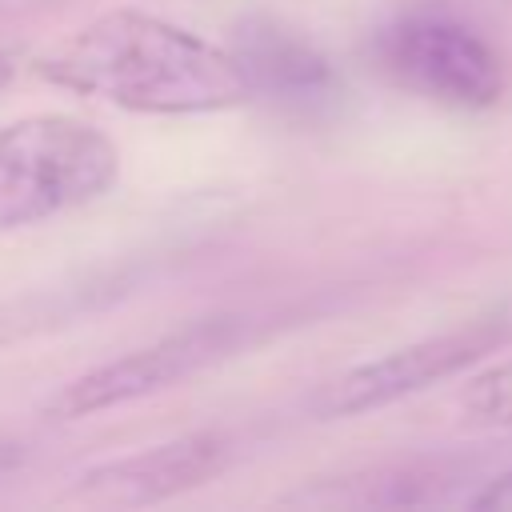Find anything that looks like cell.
Masks as SVG:
<instances>
[{
    "label": "cell",
    "instance_id": "6da1fadb",
    "mask_svg": "<svg viewBox=\"0 0 512 512\" xmlns=\"http://www.w3.org/2000/svg\"><path fill=\"white\" fill-rule=\"evenodd\" d=\"M64 92L144 116H204L252 100L236 56L184 24L140 8H112L32 60Z\"/></svg>",
    "mask_w": 512,
    "mask_h": 512
},
{
    "label": "cell",
    "instance_id": "7a4b0ae2",
    "mask_svg": "<svg viewBox=\"0 0 512 512\" xmlns=\"http://www.w3.org/2000/svg\"><path fill=\"white\" fill-rule=\"evenodd\" d=\"M120 180L116 144L88 120L36 112L0 128V232L76 212Z\"/></svg>",
    "mask_w": 512,
    "mask_h": 512
},
{
    "label": "cell",
    "instance_id": "3957f363",
    "mask_svg": "<svg viewBox=\"0 0 512 512\" xmlns=\"http://www.w3.org/2000/svg\"><path fill=\"white\" fill-rule=\"evenodd\" d=\"M372 52L392 84L456 112H488L508 88L500 52L448 12L396 16L376 32Z\"/></svg>",
    "mask_w": 512,
    "mask_h": 512
},
{
    "label": "cell",
    "instance_id": "277c9868",
    "mask_svg": "<svg viewBox=\"0 0 512 512\" xmlns=\"http://www.w3.org/2000/svg\"><path fill=\"white\" fill-rule=\"evenodd\" d=\"M244 340V320L240 316H208L196 324H184L144 348H132L116 360H104L68 384L52 392L44 412L52 420H84L120 404H136L144 396H156L164 388H176L180 380L196 376L200 368L232 356Z\"/></svg>",
    "mask_w": 512,
    "mask_h": 512
},
{
    "label": "cell",
    "instance_id": "5b68a950",
    "mask_svg": "<svg viewBox=\"0 0 512 512\" xmlns=\"http://www.w3.org/2000/svg\"><path fill=\"white\" fill-rule=\"evenodd\" d=\"M504 336H508L504 316H480L452 332H436L416 344L392 348V352L364 360V364L348 368L344 376L328 380L316 392V412L328 420H340V416H364V412L388 408L404 396H416V392L472 368L496 344H504Z\"/></svg>",
    "mask_w": 512,
    "mask_h": 512
},
{
    "label": "cell",
    "instance_id": "8992f818",
    "mask_svg": "<svg viewBox=\"0 0 512 512\" xmlns=\"http://www.w3.org/2000/svg\"><path fill=\"white\" fill-rule=\"evenodd\" d=\"M228 456H232V440L224 432H188L152 444L144 452L84 468L64 496L76 504H104V508L156 504L176 492L200 488L228 464Z\"/></svg>",
    "mask_w": 512,
    "mask_h": 512
},
{
    "label": "cell",
    "instance_id": "52a82bcc",
    "mask_svg": "<svg viewBox=\"0 0 512 512\" xmlns=\"http://www.w3.org/2000/svg\"><path fill=\"white\" fill-rule=\"evenodd\" d=\"M252 88V96L272 100L292 112H328L344 84L336 64L296 28L272 16H244L232 28L228 48Z\"/></svg>",
    "mask_w": 512,
    "mask_h": 512
},
{
    "label": "cell",
    "instance_id": "ba28073f",
    "mask_svg": "<svg viewBox=\"0 0 512 512\" xmlns=\"http://www.w3.org/2000/svg\"><path fill=\"white\" fill-rule=\"evenodd\" d=\"M460 408H464V416H468L472 424L508 428V424H512V360L476 372V376L464 384Z\"/></svg>",
    "mask_w": 512,
    "mask_h": 512
},
{
    "label": "cell",
    "instance_id": "9c48e42d",
    "mask_svg": "<svg viewBox=\"0 0 512 512\" xmlns=\"http://www.w3.org/2000/svg\"><path fill=\"white\" fill-rule=\"evenodd\" d=\"M472 508L476 512H512V472L496 476L492 484H484L476 496H472Z\"/></svg>",
    "mask_w": 512,
    "mask_h": 512
},
{
    "label": "cell",
    "instance_id": "30bf717a",
    "mask_svg": "<svg viewBox=\"0 0 512 512\" xmlns=\"http://www.w3.org/2000/svg\"><path fill=\"white\" fill-rule=\"evenodd\" d=\"M20 464H24V444H20V440L0 436V476H12Z\"/></svg>",
    "mask_w": 512,
    "mask_h": 512
},
{
    "label": "cell",
    "instance_id": "8fae6325",
    "mask_svg": "<svg viewBox=\"0 0 512 512\" xmlns=\"http://www.w3.org/2000/svg\"><path fill=\"white\" fill-rule=\"evenodd\" d=\"M8 80H12V56H4V52H0V88H4Z\"/></svg>",
    "mask_w": 512,
    "mask_h": 512
}]
</instances>
